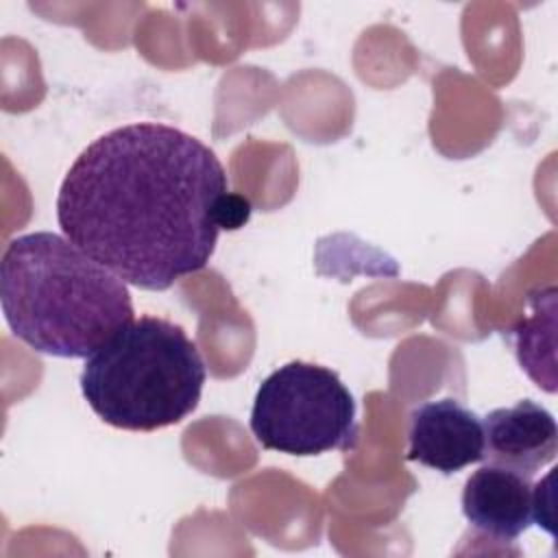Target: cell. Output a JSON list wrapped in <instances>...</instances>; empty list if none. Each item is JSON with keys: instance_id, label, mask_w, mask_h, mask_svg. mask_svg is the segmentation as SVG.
Masks as SVG:
<instances>
[{"instance_id": "7", "label": "cell", "mask_w": 558, "mask_h": 558, "mask_svg": "<svg viewBox=\"0 0 558 558\" xmlns=\"http://www.w3.org/2000/svg\"><path fill=\"white\" fill-rule=\"evenodd\" d=\"M484 460L534 475L558 453V427L549 410L532 399L490 410L482 418Z\"/></svg>"}, {"instance_id": "3", "label": "cell", "mask_w": 558, "mask_h": 558, "mask_svg": "<svg viewBox=\"0 0 558 558\" xmlns=\"http://www.w3.org/2000/svg\"><path fill=\"white\" fill-rule=\"evenodd\" d=\"M205 379L203 357L181 325L140 316L85 357L81 392L111 427L155 432L196 410Z\"/></svg>"}, {"instance_id": "8", "label": "cell", "mask_w": 558, "mask_h": 558, "mask_svg": "<svg viewBox=\"0 0 558 558\" xmlns=\"http://www.w3.org/2000/svg\"><path fill=\"white\" fill-rule=\"evenodd\" d=\"M248 218H251V203L246 196L233 194V192H227L220 196V201L216 205L218 229L235 231V229L244 227L248 222Z\"/></svg>"}, {"instance_id": "2", "label": "cell", "mask_w": 558, "mask_h": 558, "mask_svg": "<svg viewBox=\"0 0 558 558\" xmlns=\"http://www.w3.org/2000/svg\"><path fill=\"white\" fill-rule=\"evenodd\" d=\"M0 301L13 336L52 357H89L133 320L126 283L52 231L7 244Z\"/></svg>"}, {"instance_id": "6", "label": "cell", "mask_w": 558, "mask_h": 558, "mask_svg": "<svg viewBox=\"0 0 558 558\" xmlns=\"http://www.w3.org/2000/svg\"><path fill=\"white\" fill-rule=\"evenodd\" d=\"M408 460L445 475L484 460L482 418L458 399L416 405L410 414Z\"/></svg>"}, {"instance_id": "5", "label": "cell", "mask_w": 558, "mask_h": 558, "mask_svg": "<svg viewBox=\"0 0 558 558\" xmlns=\"http://www.w3.org/2000/svg\"><path fill=\"white\" fill-rule=\"evenodd\" d=\"M545 482L532 484L530 475L488 462L466 480L462 512L477 532L499 543H514L532 523H551Z\"/></svg>"}, {"instance_id": "4", "label": "cell", "mask_w": 558, "mask_h": 558, "mask_svg": "<svg viewBox=\"0 0 558 558\" xmlns=\"http://www.w3.org/2000/svg\"><path fill=\"white\" fill-rule=\"evenodd\" d=\"M251 432L264 449L288 456L351 451L357 442L355 399L336 371L294 360L259 384Z\"/></svg>"}, {"instance_id": "1", "label": "cell", "mask_w": 558, "mask_h": 558, "mask_svg": "<svg viewBox=\"0 0 558 558\" xmlns=\"http://www.w3.org/2000/svg\"><path fill=\"white\" fill-rule=\"evenodd\" d=\"M229 192L216 153L161 122H133L94 140L70 166L57 222L124 283L168 290L203 270L216 248V205Z\"/></svg>"}]
</instances>
